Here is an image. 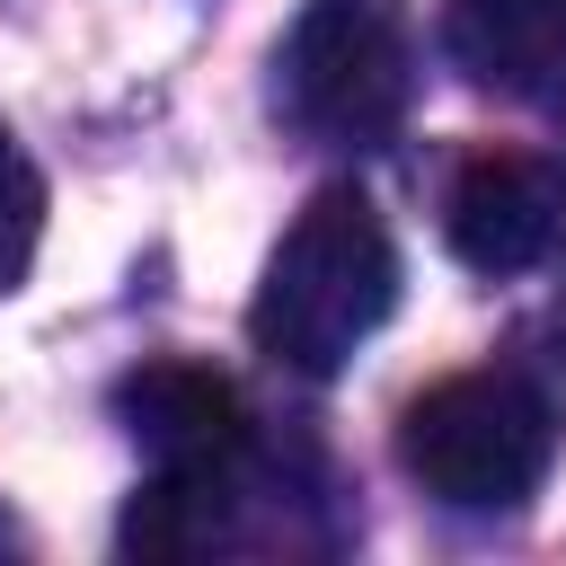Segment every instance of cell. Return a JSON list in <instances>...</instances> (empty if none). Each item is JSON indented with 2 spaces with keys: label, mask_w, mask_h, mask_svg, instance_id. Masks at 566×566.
I'll list each match as a JSON object with an SVG mask.
<instances>
[{
  "label": "cell",
  "mask_w": 566,
  "mask_h": 566,
  "mask_svg": "<svg viewBox=\"0 0 566 566\" xmlns=\"http://www.w3.org/2000/svg\"><path fill=\"white\" fill-rule=\"evenodd\" d=\"M442 53L566 133V0H442Z\"/></svg>",
  "instance_id": "cell-5"
},
{
  "label": "cell",
  "mask_w": 566,
  "mask_h": 566,
  "mask_svg": "<svg viewBox=\"0 0 566 566\" xmlns=\"http://www.w3.org/2000/svg\"><path fill=\"white\" fill-rule=\"evenodd\" d=\"M548 345H557V354H548V363H557V371H566V292H557V318H548Z\"/></svg>",
  "instance_id": "cell-9"
},
{
  "label": "cell",
  "mask_w": 566,
  "mask_h": 566,
  "mask_svg": "<svg viewBox=\"0 0 566 566\" xmlns=\"http://www.w3.org/2000/svg\"><path fill=\"white\" fill-rule=\"evenodd\" d=\"M407 27L389 0H310L274 53L283 115L327 150H380L407 124Z\"/></svg>",
  "instance_id": "cell-3"
},
{
  "label": "cell",
  "mask_w": 566,
  "mask_h": 566,
  "mask_svg": "<svg viewBox=\"0 0 566 566\" xmlns=\"http://www.w3.org/2000/svg\"><path fill=\"white\" fill-rule=\"evenodd\" d=\"M230 513H239V469H150V486L115 522V548L186 566V557H212L230 539Z\"/></svg>",
  "instance_id": "cell-7"
},
{
  "label": "cell",
  "mask_w": 566,
  "mask_h": 566,
  "mask_svg": "<svg viewBox=\"0 0 566 566\" xmlns=\"http://www.w3.org/2000/svg\"><path fill=\"white\" fill-rule=\"evenodd\" d=\"M115 416L150 451V469H239L248 460V398L203 363H142L115 389Z\"/></svg>",
  "instance_id": "cell-6"
},
{
  "label": "cell",
  "mask_w": 566,
  "mask_h": 566,
  "mask_svg": "<svg viewBox=\"0 0 566 566\" xmlns=\"http://www.w3.org/2000/svg\"><path fill=\"white\" fill-rule=\"evenodd\" d=\"M389 301H398V239H389L380 203L363 186H318L292 212V230L274 239L248 327L283 371L336 380L371 345Z\"/></svg>",
  "instance_id": "cell-1"
},
{
  "label": "cell",
  "mask_w": 566,
  "mask_h": 566,
  "mask_svg": "<svg viewBox=\"0 0 566 566\" xmlns=\"http://www.w3.org/2000/svg\"><path fill=\"white\" fill-rule=\"evenodd\" d=\"M398 460L451 513H513L557 460V407L522 371H451L407 407Z\"/></svg>",
  "instance_id": "cell-2"
},
{
  "label": "cell",
  "mask_w": 566,
  "mask_h": 566,
  "mask_svg": "<svg viewBox=\"0 0 566 566\" xmlns=\"http://www.w3.org/2000/svg\"><path fill=\"white\" fill-rule=\"evenodd\" d=\"M9 548H18V522H9V513H0V557H9Z\"/></svg>",
  "instance_id": "cell-10"
},
{
  "label": "cell",
  "mask_w": 566,
  "mask_h": 566,
  "mask_svg": "<svg viewBox=\"0 0 566 566\" xmlns=\"http://www.w3.org/2000/svg\"><path fill=\"white\" fill-rule=\"evenodd\" d=\"M451 256L469 274H531L557 256L566 239V159L539 150H486L460 168L451 203H442Z\"/></svg>",
  "instance_id": "cell-4"
},
{
  "label": "cell",
  "mask_w": 566,
  "mask_h": 566,
  "mask_svg": "<svg viewBox=\"0 0 566 566\" xmlns=\"http://www.w3.org/2000/svg\"><path fill=\"white\" fill-rule=\"evenodd\" d=\"M35 248H44V177H35V159L18 150V133L0 124V292L27 283Z\"/></svg>",
  "instance_id": "cell-8"
}]
</instances>
